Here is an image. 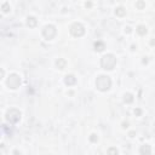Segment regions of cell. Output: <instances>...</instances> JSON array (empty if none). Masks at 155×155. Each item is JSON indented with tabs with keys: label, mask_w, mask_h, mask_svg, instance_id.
Masks as SVG:
<instances>
[{
	"label": "cell",
	"mask_w": 155,
	"mask_h": 155,
	"mask_svg": "<svg viewBox=\"0 0 155 155\" xmlns=\"http://www.w3.org/2000/svg\"><path fill=\"white\" fill-rule=\"evenodd\" d=\"M115 64V58L111 56V54H108V56H104L103 59H102V65L105 68V69H111Z\"/></svg>",
	"instance_id": "1"
},
{
	"label": "cell",
	"mask_w": 155,
	"mask_h": 155,
	"mask_svg": "<svg viewBox=\"0 0 155 155\" xmlns=\"http://www.w3.org/2000/svg\"><path fill=\"white\" fill-rule=\"evenodd\" d=\"M96 84H97V87L99 90H107L110 85V80L108 79V76H99Z\"/></svg>",
	"instance_id": "2"
},
{
	"label": "cell",
	"mask_w": 155,
	"mask_h": 155,
	"mask_svg": "<svg viewBox=\"0 0 155 155\" xmlns=\"http://www.w3.org/2000/svg\"><path fill=\"white\" fill-rule=\"evenodd\" d=\"M19 84H21V79H19L17 75H11V76H8V80H7V85H8V87H11V88H16Z\"/></svg>",
	"instance_id": "3"
}]
</instances>
